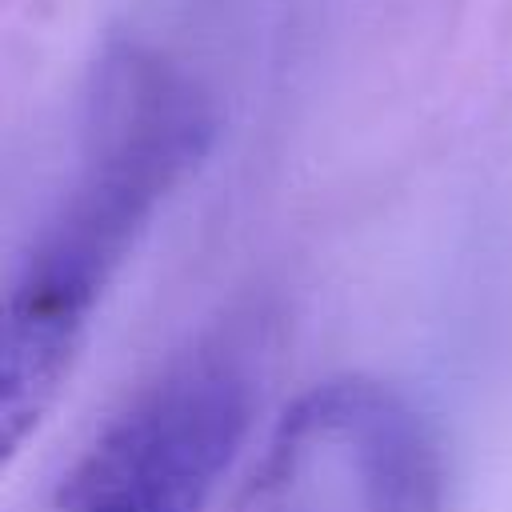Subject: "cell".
Here are the masks:
<instances>
[{
	"mask_svg": "<svg viewBox=\"0 0 512 512\" xmlns=\"http://www.w3.org/2000/svg\"><path fill=\"white\" fill-rule=\"evenodd\" d=\"M216 132L204 88L140 44L100 56L68 188L24 252L4 304L0 428L12 460L52 412L100 300L160 204L204 160Z\"/></svg>",
	"mask_w": 512,
	"mask_h": 512,
	"instance_id": "obj_1",
	"label": "cell"
},
{
	"mask_svg": "<svg viewBox=\"0 0 512 512\" xmlns=\"http://www.w3.org/2000/svg\"><path fill=\"white\" fill-rule=\"evenodd\" d=\"M256 380L240 336L176 360L84 452L64 512H204L248 436Z\"/></svg>",
	"mask_w": 512,
	"mask_h": 512,
	"instance_id": "obj_2",
	"label": "cell"
},
{
	"mask_svg": "<svg viewBox=\"0 0 512 512\" xmlns=\"http://www.w3.org/2000/svg\"><path fill=\"white\" fill-rule=\"evenodd\" d=\"M240 512H440V452L396 388L336 376L276 420Z\"/></svg>",
	"mask_w": 512,
	"mask_h": 512,
	"instance_id": "obj_3",
	"label": "cell"
}]
</instances>
